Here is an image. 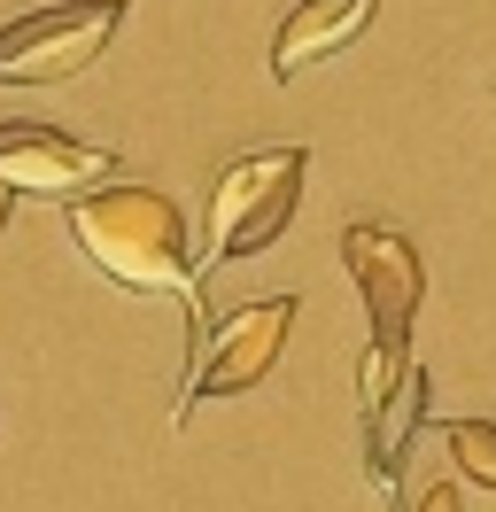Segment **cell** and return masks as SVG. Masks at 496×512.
Returning a JSON list of instances; mask_svg holds the SVG:
<instances>
[{
	"mask_svg": "<svg viewBox=\"0 0 496 512\" xmlns=\"http://www.w3.org/2000/svg\"><path fill=\"white\" fill-rule=\"evenodd\" d=\"M70 241L101 280H117L132 295H179L186 319H194V350L210 334V311H202V264H194V241H186V218L171 194L155 187H93L70 194Z\"/></svg>",
	"mask_w": 496,
	"mask_h": 512,
	"instance_id": "6da1fadb",
	"label": "cell"
},
{
	"mask_svg": "<svg viewBox=\"0 0 496 512\" xmlns=\"http://www.w3.org/2000/svg\"><path fill=\"white\" fill-rule=\"evenodd\" d=\"M303 171H310L303 148H256V156L225 163L210 187V225H202L194 264L217 272V264H241V256L272 249L287 233V218H295V202H303Z\"/></svg>",
	"mask_w": 496,
	"mask_h": 512,
	"instance_id": "7a4b0ae2",
	"label": "cell"
},
{
	"mask_svg": "<svg viewBox=\"0 0 496 512\" xmlns=\"http://www.w3.org/2000/svg\"><path fill=\"white\" fill-rule=\"evenodd\" d=\"M124 0H55L0 24V86H62L93 70V55L117 39Z\"/></svg>",
	"mask_w": 496,
	"mask_h": 512,
	"instance_id": "3957f363",
	"label": "cell"
},
{
	"mask_svg": "<svg viewBox=\"0 0 496 512\" xmlns=\"http://www.w3.org/2000/svg\"><path fill=\"white\" fill-rule=\"evenodd\" d=\"M287 326H295V295H256L241 311H225V319L202 334V350H194V373L179 388V427L194 419V404H210V396H248V388L264 381L287 350Z\"/></svg>",
	"mask_w": 496,
	"mask_h": 512,
	"instance_id": "277c9868",
	"label": "cell"
},
{
	"mask_svg": "<svg viewBox=\"0 0 496 512\" xmlns=\"http://www.w3.org/2000/svg\"><path fill=\"white\" fill-rule=\"evenodd\" d=\"M341 272H349V288L365 295L372 342L411 350V319H419V295H427L419 249L403 241L396 225H349V233H341Z\"/></svg>",
	"mask_w": 496,
	"mask_h": 512,
	"instance_id": "5b68a950",
	"label": "cell"
},
{
	"mask_svg": "<svg viewBox=\"0 0 496 512\" xmlns=\"http://www.w3.org/2000/svg\"><path fill=\"white\" fill-rule=\"evenodd\" d=\"M109 171V148H86L55 125H0V179L16 194H93Z\"/></svg>",
	"mask_w": 496,
	"mask_h": 512,
	"instance_id": "8992f818",
	"label": "cell"
},
{
	"mask_svg": "<svg viewBox=\"0 0 496 512\" xmlns=\"http://www.w3.org/2000/svg\"><path fill=\"white\" fill-rule=\"evenodd\" d=\"M372 16H380V0H295V16L272 32V78H295V70L341 55Z\"/></svg>",
	"mask_w": 496,
	"mask_h": 512,
	"instance_id": "52a82bcc",
	"label": "cell"
},
{
	"mask_svg": "<svg viewBox=\"0 0 496 512\" xmlns=\"http://www.w3.org/2000/svg\"><path fill=\"white\" fill-rule=\"evenodd\" d=\"M442 443H450V466L465 481L496 489V419H442Z\"/></svg>",
	"mask_w": 496,
	"mask_h": 512,
	"instance_id": "ba28073f",
	"label": "cell"
},
{
	"mask_svg": "<svg viewBox=\"0 0 496 512\" xmlns=\"http://www.w3.org/2000/svg\"><path fill=\"white\" fill-rule=\"evenodd\" d=\"M419 512H465V505H458V481H434L427 497H419Z\"/></svg>",
	"mask_w": 496,
	"mask_h": 512,
	"instance_id": "9c48e42d",
	"label": "cell"
},
{
	"mask_svg": "<svg viewBox=\"0 0 496 512\" xmlns=\"http://www.w3.org/2000/svg\"><path fill=\"white\" fill-rule=\"evenodd\" d=\"M8 202H16V187H8V179H0V225H8Z\"/></svg>",
	"mask_w": 496,
	"mask_h": 512,
	"instance_id": "30bf717a",
	"label": "cell"
}]
</instances>
